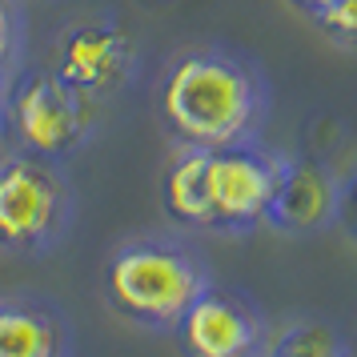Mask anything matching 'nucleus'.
Masks as SVG:
<instances>
[{"mask_svg":"<svg viewBox=\"0 0 357 357\" xmlns=\"http://www.w3.org/2000/svg\"><path fill=\"white\" fill-rule=\"evenodd\" d=\"M265 105L261 77L221 49L181 52L161 77V121L177 145L221 149L253 141Z\"/></svg>","mask_w":357,"mask_h":357,"instance_id":"f257e3e1","label":"nucleus"},{"mask_svg":"<svg viewBox=\"0 0 357 357\" xmlns=\"http://www.w3.org/2000/svg\"><path fill=\"white\" fill-rule=\"evenodd\" d=\"M213 285L209 265L177 237H132L105 265V301L125 321L173 333L181 313Z\"/></svg>","mask_w":357,"mask_h":357,"instance_id":"f03ea898","label":"nucleus"},{"mask_svg":"<svg viewBox=\"0 0 357 357\" xmlns=\"http://www.w3.org/2000/svg\"><path fill=\"white\" fill-rule=\"evenodd\" d=\"M77 221V189L61 161L33 153L0 157V253L40 257L65 241Z\"/></svg>","mask_w":357,"mask_h":357,"instance_id":"7ed1b4c3","label":"nucleus"},{"mask_svg":"<svg viewBox=\"0 0 357 357\" xmlns=\"http://www.w3.org/2000/svg\"><path fill=\"white\" fill-rule=\"evenodd\" d=\"M100 100L68 89L56 73H29L8 84L4 129H13L17 145L45 161H68L89 145L97 129Z\"/></svg>","mask_w":357,"mask_h":357,"instance_id":"20e7f679","label":"nucleus"},{"mask_svg":"<svg viewBox=\"0 0 357 357\" xmlns=\"http://www.w3.org/2000/svg\"><path fill=\"white\" fill-rule=\"evenodd\" d=\"M281 153L237 141L205 153V209L209 233H249L265 225V209L273 201Z\"/></svg>","mask_w":357,"mask_h":357,"instance_id":"39448f33","label":"nucleus"},{"mask_svg":"<svg viewBox=\"0 0 357 357\" xmlns=\"http://www.w3.org/2000/svg\"><path fill=\"white\" fill-rule=\"evenodd\" d=\"M173 337L181 345V357H265L273 333L253 297L213 281L181 313Z\"/></svg>","mask_w":357,"mask_h":357,"instance_id":"423d86ee","label":"nucleus"},{"mask_svg":"<svg viewBox=\"0 0 357 357\" xmlns=\"http://www.w3.org/2000/svg\"><path fill=\"white\" fill-rule=\"evenodd\" d=\"M132 65H137V49L116 20L68 24L56 40V56H52V73L68 89H77L93 100L121 93L125 81L132 77Z\"/></svg>","mask_w":357,"mask_h":357,"instance_id":"0eeeda50","label":"nucleus"},{"mask_svg":"<svg viewBox=\"0 0 357 357\" xmlns=\"http://www.w3.org/2000/svg\"><path fill=\"white\" fill-rule=\"evenodd\" d=\"M337 221V177L317 157H285L277 173L273 201L265 209V225L289 237L321 233Z\"/></svg>","mask_w":357,"mask_h":357,"instance_id":"6e6552de","label":"nucleus"},{"mask_svg":"<svg viewBox=\"0 0 357 357\" xmlns=\"http://www.w3.org/2000/svg\"><path fill=\"white\" fill-rule=\"evenodd\" d=\"M0 357H73V325L36 293L0 297Z\"/></svg>","mask_w":357,"mask_h":357,"instance_id":"1a4fd4ad","label":"nucleus"},{"mask_svg":"<svg viewBox=\"0 0 357 357\" xmlns=\"http://www.w3.org/2000/svg\"><path fill=\"white\" fill-rule=\"evenodd\" d=\"M205 153L201 145H177L173 161L161 177V205L165 213L189 229H209L205 209Z\"/></svg>","mask_w":357,"mask_h":357,"instance_id":"9d476101","label":"nucleus"},{"mask_svg":"<svg viewBox=\"0 0 357 357\" xmlns=\"http://www.w3.org/2000/svg\"><path fill=\"white\" fill-rule=\"evenodd\" d=\"M265 357H354V349L329 321L301 317V321L285 325L277 337H269Z\"/></svg>","mask_w":357,"mask_h":357,"instance_id":"9b49d317","label":"nucleus"},{"mask_svg":"<svg viewBox=\"0 0 357 357\" xmlns=\"http://www.w3.org/2000/svg\"><path fill=\"white\" fill-rule=\"evenodd\" d=\"M313 20H317V29H321L333 45L357 52V0H333L329 8L313 13Z\"/></svg>","mask_w":357,"mask_h":357,"instance_id":"f8f14e48","label":"nucleus"},{"mask_svg":"<svg viewBox=\"0 0 357 357\" xmlns=\"http://www.w3.org/2000/svg\"><path fill=\"white\" fill-rule=\"evenodd\" d=\"M20 61V13L13 0H0V81H13Z\"/></svg>","mask_w":357,"mask_h":357,"instance_id":"ddd939ff","label":"nucleus"},{"mask_svg":"<svg viewBox=\"0 0 357 357\" xmlns=\"http://www.w3.org/2000/svg\"><path fill=\"white\" fill-rule=\"evenodd\" d=\"M333 225H341L357 241V165L337 181V221Z\"/></svg>","mask_w":357,"mask_h":357,"instance_id":"4468645a","label":"nucleus"},{"mask_svg":"<svg viewBox=\"0 0 357 357\" xmlns=\"http://www.w3.org/2000/svg\"><path fill=\"white\" fill-rule=\"evenodd\" d=\"M293 4H297V8H305L309 17H313V13H321V8H329L333 0H293Z\"/></svg>","mask_w":357,"mask_h":357,"instance_id":"2eb2a0df","label":"nucleus"},{"mask_svg":"<svg viewBox=\"0 0 357 357\" xmlns=\"http://www.w3.org/2000/svg\"><path fill=\"white\" fill-rule=\"evenodd\" d=\"M4 105H8V81H0V132H4Z\"/></svg>","mask_w":357,"mask_h":357,"instance_id":"dca6fc26","label":"nucleus"}]
</instances>
